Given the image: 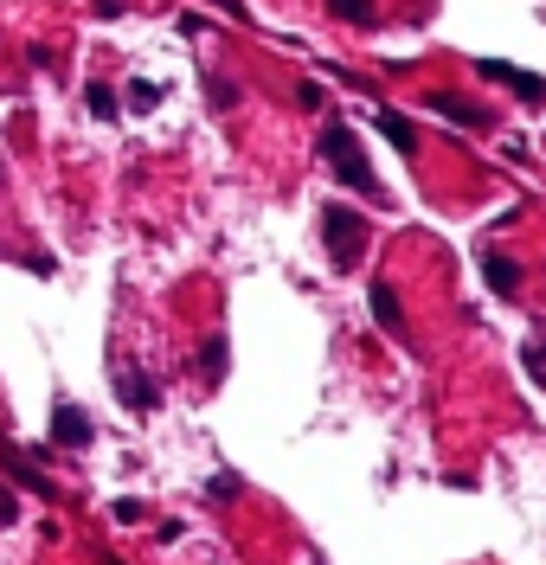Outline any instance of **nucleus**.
Wrapping results in <instances>:
<instances>
[{"label":"nucleus","instance_id":"1","mask_svg":"<svg viewBox=\"0 0 546 565\" xmlns=\"http://www.w3.org/2000/svg\"><path fill=\"white\" fill-rule=\"evenodd\" d=\"M321 161H334L340 187H354V193H367V199H386V187H379V174L367 168V155H360V141H354L348 122H328V129H321Z\"/></svg>","mask_w":546,"mask_h":565},{"label":"nucleus","instance_id":"2","mask_svg":"<svg viewBox=\"0 0 546 565\" xmlns=\"http://www.w3.org/2000/svg\"><path fill=\"white\" fill-rule=\"evenodd\" d=\"M321 238H328V263L334 270H354L360 251H367V219L354 206H328L321 212Z\"/></svg>","mask_w":546,"mask_h":565},{"label":"nucleus","instance_id":"3","mask_svg":"<svg viewBox=\"0 0 546 565\" xmlns=\"http://www.w3.org/2000/svg\"><path fill=\"white\" fill-rule=\"evenodd\" d=\"M475 71L495 78V84H508L521 103H546V78H540V71H521V64H502V58H475Z\"/></svg>","mask_w":546,"mask_h":565},{"label":"nucleus","instance_id":"4","mask_svg":"<svg viewBox=\"0 0 546 565\" xmlns=\"http://www.w3.org/2000/svg\"><path fill=\"white\" fill-rule=\"evenodd\" d=\"M91 437H97L91 411H78V405H52V444H58V450H84Z\"/></svg>","mask_w":546,"mask_h":565},{"label":"nucleus","instance_id":"5","mask_svg":"<svg viewBox=\"0 0 546 565\" xmlns=\"http://www.w3.org/2000/svg\"><path fill=\"white\" fill-rule=\"evenodd\" d=\"M431 110H437L444 122H456V129H489V122H495L483 103H469V97H456V91H431Z\"/></svg>","mask_w":546,"mask_h":565},{"label":"nucleus","instance_id":"6","mask_svg":"<svg viewBox=\"0 0 546 565\" xmlns=\"http://www.w3.org/2000/svg\"><path fill=\"white\" fill-rule=\"evenodd\" d=\"M483 276H489L495 296H521V263L508 251H483Z\"/></svg>","mask_w":546,"mask_h":565},{"label":"nucleus","instance_id":"7","mask_svg":"<svg viewBox=\"0 0 546 565\" xmlns=\"http://www.w3.org/2000/svg\"><path fill=\"white\" fill-rule=\"evenodd\" d=\"M367 302H373V321H379L386 334H405V302H398V290H392V282H373V290H367Z\"/></svg>","mask_w":546,"mask_h":565},{"label":"nucleus","instance_id":"8","mask_svg":"<svg viewBox=\"0 0 546 565\" xmlns=\"http://www.w3.org/2000/svg\"><path fill=\"white\" fill-rule=\"evenodd\" d=\"M116 398H122L129 411H155V398H161V392H155L142 373H116Z\"/></svg>","mask_w":546,"mask_h":565},{"label":"nucleus","instance_id":"9","mask_svg":"<svg viewBox=\"0 0 546 565\" xmlns=\"http://www.w3.org/2000/svg\"><path fill=\"white\" fill-rule=\"evenodd\" d=\"M379 135L392 141V148H398V155H418V129H412V122H405L398 110H379Z\"/></svg>","mask_w":546,"mask_h":565},{"label":"nucleus","instance_id":"10","mask_svg":"<svg viewBox=\"0 0 546 565\" xmlns=\"http://www.w3.org/2000/svg\"><path fill=\"white\" fill-rule=\"evenodd\" d=\"M328 7H334V20H348V26H373L379 20L373 0H328Z\"/></svg>","mask_w":546,"mask_h":565},{"label":"nucleus","instance_id":"11","mask_svg":"<svg viewBox=\"0 0 546 565\" xmlns=\"http://www.w3.org/2000/svg\"><path fill=\"white\" fill-rule=\"evenodd\" d=\"M199 373L225 379V334H206V347H199Z\"/></svg>","mask_w":546,"mask_h":565},{"label":"nucleus","instance_id":"12","mask_svg":"<svg viewBox=\"0 0 546 565\" xmlns=\"http://www.w3.org/2000/svg\"><path fill=\"white\" fill-rule=\"evenodd\" d=\"M206 494H213V502H238V475H213Z\"/></svg>","mask_w":546,"mask_h":565},{"label":"nucleus","instance_id":"13","mask_svg":"<svg viewBox=\"0 0 546 565\" xmlns=\"http://www.w3.org/2000/svg\"><path fill=\"white\" fill-rule=\"evenodd\" d=\"M213 103H219V110H232V103H238V91H232L225 78H213Z\"/></svg>","mask_w":546,"mask_h":565},{"label":"nucleus","instance_id":"14","mask_svg":"<svg viewBox=\"0 0 546 565\" xmlns=\"http://www.w3.org/2000/svg\"><path fill=\"white\" fill-rule=\"evenodd\" d=\"M296 103L302 110H321V84H296Z\"/></svg>","mask_w":546,"mask_h":565},{"label":"nucleus","instance_id":"15","mask_svg":"<svg viewBox=\"0 0 546 565\" xmlns=\"http://www.w3.org/2000/svg\"><path fill=\"white\" fill-rule=\"evenodd\" d=\"M91 110H97V116H116V97H110V91L97 84V91H91Z\"/></svg>","mask_w":546,"mask_h":565},{"label":"nucleus","instance_id":"16","mask_svg":"<svg viewBox=\"0 0 546 565\" xmlns=\"http://www.w3.org/2000/svg\"><path fill=\"white\" fill-rule=\"evenodd\" d=\"M20 521V508H14V494H0V527H14Z\"/></svg>","mask_w":546,"mask_h":565}]
</instances>
